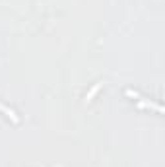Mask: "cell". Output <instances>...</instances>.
I'll return each mask as SVG.
<instances>
[{"label":"cell","mask_w":165,"mask_h":167,"mask_svg":"<svg viewBox=\"0 0 165 167\" xmlns=\"http://www.w3.org/2000/svg\"><path fill=\"white\" fill-rule=\"evenodd\" d=\"M97 89H99V84H97V86H95V88H93V89H91V91H89V93H88V97H86V99H91V97H93V95H95V91H97Z\"/></svg>","instance_id":"1"}]
</instances>
